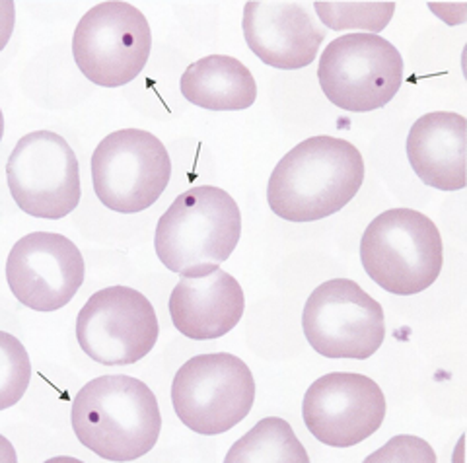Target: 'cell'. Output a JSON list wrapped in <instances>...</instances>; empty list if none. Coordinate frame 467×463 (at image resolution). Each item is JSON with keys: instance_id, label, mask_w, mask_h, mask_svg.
<instances>
[{"instance_id": "1", "label": "cell", "mask_w": 467, "mask_h": 463, "mask_svg": "<svg viewBox=\"0 0 467 463\" xmlns=\"http://www.w3.org/2000/svg\"><path fill=\"white\" fill-rule=\"evenodd\" d=\"M364 183V160L353 142L317 135L288 150L275 166L267 202L288 222H316L343 211Z\"/></svg>"}, {"instance_id": "2", "label": "cell", "mask_w": 467, "mask_h": 463, "mask_svg": "<svg viewBox=\"0 0 467 463\" xmlns=\"http://www.w3.org/2000/svg\"><path fill=\"white\" fill-rule=\"evenodd\" d=\"M72 430L88 450L109 461H133L149 454L162 430L158 399L133 376H99L72 401Z\"/></svg>"}, {"instance_id": "3", "label": "cell", "mask_w": 467, "mask_h": 463, "mask_svg": "<svg viewBox=\"0 0 467 463\" xmlns=\"http://www.w3.org/2000/svg\"><path fill=\"white\" fill-rule=\"evenodd\" d=\"M242 212L234 197L214 185H197L175 197L160 216L154 250L168 271L180 277H204L236 250Z\"/></svg>"}, {"instance_id": "4", "label": "cell", "mask_w": 467, "mask_h": 463, "mask_svg": "<svg viewBox=\"0 0 467 463\" xmlns=\"http://www.w3.org/2000/svg\"><path fill=\"white\" fill-rule=\"evenodd\" d=\"M360 262L386 293L420 294L441 277L444 265L441 230L415 209L384 211L364 230Z\"/></svg>"}, {"instance_id": "5", "label": "cell", "mask_w": 467, "mask_h": 463, "mask_svg": "<svg viewBox=\"0 0 467 463\" xmlns=\"http://www.w3.org/2000/svg\"><path fill=\"white\" fill-rule=\"evenodd\" d=\"M171 403L189 430L202 437L224 434L254 407V374L240 356L230 353L193 356L175 372Z\"/></svg>"}, {"instance_id": "6", "label": "cell", "mask_w": 467, "mask_h": 463, "mask_svg": "<svg viewBox=\"0 0 467 463\" xmlns=\"http://www.w3.org/2000/svg\"><path fill=\"white\" fill-rule=\"evenodd\" d=\"M403 57L376 34H347L321 53L317 80L335 108L368 113L386 108L403 84Z\"/></svg>"}, {"instance_id": "7", "label": "cell", "mask_w": 467, "mask_h": 463, "mask_svg": "<svg viewBox=\"0 0 467 463\" xmlns=\"http://www.w3.org/2000/svg\"><path fill=\"white\" fill-rule=\"evenodd\" d=\"M90 164L96 197L121 214L150 209L171 180L164 142L142 129L109 133L96 147Z\"/></svg>"}, {"instance_id": "8", "label": "cell", "mask_w": 467, "mask_h": 463, "mask_svg": "<svg viewBox=\"0 0 467 463\" xmlns=\"http://www.w3.org/2000/svg\"><path fill=\"white\" fill-rule=\"evenodd\" d=\"M152 32L144 14L129 3H99L88 10L72 36V55L82 75L104 88H119L144 70Z\"/></svg>"}, {"instance_id": "9", "label": "cell", "mask_w": 467, "mask_h": 463, "mask_svg": "<svg viewBox=\"0 0 467 463\" xmlns=\"http://www.w3.org/2000/svg\"><path fill=\"white\" fill-rule=\"evenodd\" d=\"M302 329L321 356L367 360L386 339V315L382 304L358 283L331 279L306 300Z\"/></svg>"}, {"instance_id": "10", "label": "cell", "mask_w": 467, "mask_h": 463, "mask_svg": "<svg viewBox=\"0 0 467 463\" xmlns=\"http://www.w3.org/2000/svg\"><path fill=\"white\" fill-rule=\"evenodd\" d=\"M12 199L29 216L61 221L82 197L80 164L67 139L53 131L24 135L6 162Z\"/></svg>"}, {"instance_id": "11", "label": "cell", "mask_w": 467, "mask_h": 463, "mask_svg": "<svg viewBox=\"0 0 467 463\" xmlns=\"http://www.w3.org/2000/svg\"><path fill=\"white\" fill-rule=\"evenodd\" d=\"M160 324L152 302L129 286H108L88 298L77 317L80 349L104 366H129L149 355Z\"/></svg>"}, {"instance_id": "12", "label": "cell", "mask_w": 467, "mask_h": 463, "mask_svg": "<svg viewBox=\"0 0 467 463\" xmlns=\"http://www.w3.org/2000/svg\"><path fill=\"white\" fill-rule=\"evenodd\" d=\"M302 418L317 442L331 448H353L382 427L386 396L368 376L331 372L306 389Z\"/></svg>"}, {"instance_id": "13", "label": "cell", "mask_w": 467, "mask_h": 463, "mask_svg": "<svg viewBox=\"0 0 467 463\" xmlns=\"http://www.w3.org/2000/svg\"><path fill=\"white\" fill-rule=\"evenodd\" d=\"M86 265L77 243L55 232L20 238L6 259V281L26 308L57 312L77 296Z\"/></svg>"}, {"instance_id": "14", "label": "cell", "mask_w": 467, "mask_h": 463, "mask_svg": "<svg viewBox=\"0 0 467 463\" xmlns=\"http://www.w3.org/2000/svg\"><path fill=\"white\" fill-rule=\"evenodd\" d=\"M242 30L247 47L259 61L281 70L312 65L327 32L308 5L288 0L247 3Z\"/></svg>"}, {"instance_id": "15", "label": "cell", "mask_w": 467, "mask_h": 463, "mask_svg": "<svg viewBox=\"0 0 467 463\" xmlns=\"http://www.w3.org/2000/svg\"><path fill=\"white\" fill-rule=\"evenodd\" d=\"M168 310L173 327L193 341L224 337L236 327L245 310L240 283L216 269L204 277H182L170 294Z\"/></svg>"}, {"instance_id": "16", "label": "cell", "mask_w": 467, "mask_h": 463, "mask_svg": "<svg viewBox=\"0 0 467 463\" xmlns=\"http://www.w3.org/2000/svg\"><path fill=\"white\" fill-rule=\"evenodd\" d=\"M465 125L454 111H432L419 118L407 137V158L417 178L434 190L465 187Z\"/></svg>"}, {"instance_id": "17", "label": "cell", "mask_w": 467, "mask_h": 463, "mask_svg": "<svg viewBox=\"0 0 467 463\" xmlns=\"http://www.w3.org/2000/svg\"><path fill=\"white\" fill-rule=\"evenodd\" d=\"M180 90L189 104L209 111H244L257 99L252 70L228 55H209L189 65Z\"/></svg>"}, {"instance_id": "18", "label": "cell", "mask_w": 467, "mask_h": 463, "mask_svg": "<svg viewBox=\"0 0 467 463\" xmlns=\"http://www.w3.org/2000/svg\"><path fill=\"white\" fill-rule=\"evenodd\" d=\"M226 463H310L295 430L279 417H267L228 450Z\"/></svg>"}, {"instance_id": "19", "label": "cell", "mask_w": 467, "mask_h": 463, "mask_svg": "<svg viewBox=\"0 0 467 463\" xmlns=\"http://www.w3.org/2000/svg\"><path fill=\"white\" fill-rule=\"evenodd\" d=\"M317 18L329 30H368L382 32L391 22L393 3H314Z\"/></svg>"}, {"instance_id": "20", "label": "cell", "mask_w": 467, "mask_h": 463, "mask_svg": "<svg viewBox=\"0 0 467 463\" xmlns=\"http://www.w3.org/2000/svg\"><path fill=\"white\" fill-rule=\"evenodd\" d=\"M0 346H3V389H0V409H8L16 405L32 378V363L24 349V345L10 335L0 333Z\"/></svg>"}, {"instance_id": "21", "label": "cell", "mask_w": 467, "mask_h": 463, "mask_svg": "<svg viewBox=\"0 0 467 463\" xmlns=\"http://www.w3.org/2000/svg\"><path fill=\"white\" fill-rule=\"evenodd\" d=\"M367 463L372 461H427L436 463V454L429 442H425L419 437H409V434H401V437L391 438L388 444H384L379 450L364 459Z\"/></svg>"}]
</instances>
